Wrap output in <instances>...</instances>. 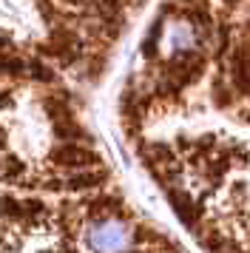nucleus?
I'll return each instance as SVG.
<instances>
[{"label": "nucleus", "instance_id": "1", "mask_svg": "<svg viewBox=\"0 0 250 253\" xmlns=\"http://www.w3.org/2000/svg\"><path fill=\"white\" fill-rule=\"evenodd\" d=\"M85 248L91 253H123L134 248L136 230L117 213H105V216H91L85 230H83Z\"/></svg>", "mask_w": 250, "mask_h": 253}]
</instances>
